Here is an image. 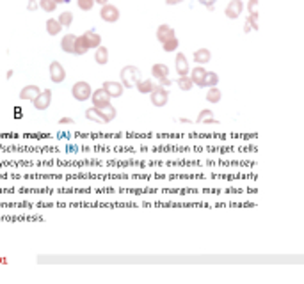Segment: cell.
Segmentation results:
<instances>
[{
  "label": "cell",
  "instance_id": "obj_1",
  "mask_svg": "<svg viewBox=\"0 0 304 284\" xmlns=\"http://www.w3.org/2000/svg\"><path fill=\"white\" fill-rule=\"evenodd\" d=\"M101 44V36L96 31H88L77 36V55H85L89 50H95Z\"/></svg>",
  "mask_w": 304,
  "mask_h": 284
},
{
  "label": "cell",
  "instance_id": "obj_2",
  "mask_svg": "<svg viewBox=\"0 0 304 284\" xmlns=\"http://www.w3.org/2000/svg\"><path fill=\"white\" fill-rule=\"evenodd\" d=\"M141 77V71H139L137 66H125L121 71H119V78H121V84L125 87H135V82Z\"/></svg>",
  "mask_w": 304,
  "mask_h": 284
},
{
  "label": "cell",
  "instance_id": "obj_3",
  "mask_svg": "<svg viewBox=\"0 0 304 284\" xmlns=\"http://www.w3.org/2000/svg\"><path fill=\"white\" fill-rule=\"evenodd\" d=\"M71 94H73V98L77 100V102H85V100L91 98L93 89H91V85H89L88 82L80 80V82H77L73 87H71Z\"/></svg>",
  "mask_w": 304,
  "mask_h": 284
},
{
  "label": "cell",
  "instance_id": "obj_4",
  "mask_svg": "<svg viewBox=\"0 0 304 284\" xmlns=\"http://www.w3.org/2000/svg\"><path fill=\"white\" fill-rule=\"evenodd\" d=\"M149 100H151V105L153 107H166L169 102V92L167 89L160 87V85L155 84L153 91L149 92Z\"/></svg>",
  "mask_w": 304,
  "mask_h": 284
},
{
  "label": "cell",
  "instance_id": "obj_5",
  "mask_svg": "<svg viewBox=\"0 0 304 284\" xmlns=\"http://www.w3.org/2000/svg\"><path fill=\"white\" fill-rule=\"evenodd\" d=\"M119 16H121V13H119V9L116 6H112V4H105V6H101L100 18L103 21H107V23H116V21L119 20Z\"/></svg>",
  "mask_w": 304,
  "mask_h": 284
},
{
  "label": "cell",
  "instance_id": "obj_6",
  "mask_svg": "<svg viewBox=\"0 0 304 284\" xmlns=\"http://www.w3.org/2000/svg\"><path fill=\"white\" fill-rule=\"evenodd\" d=\"M48 71H50V80L54 84H62L66 80V69L59 61H52L50 66H48Z\"/></svg>",
  "mask_w": 304,
  "mask_h": 284
},
{
  "label": "cell",
  "instance_id": "obj_7",
  "mask_svg": "<svg viewBox=\"0 0 304 284\" xmlns=\"http://www.w3.org/2000/svg\"><path fill=\"white\" fill-rule=\"evenodd\" d=\"M91 103H93V107H96V108H103V107H107V105H111V96H108V92L105 91L103 87H100V89H96V91H93V94H91Z\"/></svg>",
  "mask_w": 304,
  "mask_h": 284
},
{
  "label": "cell",
  "instance_id": "obj_8",
  "mask_svg": "<svg viewBox=\"0 0 304 284\" xmlns=\"http://www.w3.org/2000/svg\"><path fill=\"white\" fill-rule=\"evenodd\" d=\"M50 103H52V89H43V91H41V94L32 102V105H34L36 110L43 112V110H47V108L50 107Z\"/></svg>",
  "mask_w": 304,
  "mask_h": 284
},
{
  "label": "cell",
  "instance_id": "obj_9",
  "mask_svg": "<svg viewBox=\"0 0 304 284\" xmlns=\"http://www.w3.org/2000/svg\"><path fill=\"white\" fill-rule=\"evenodd\" d=\"M101 87L108 92L111 98H119V96H123V91H125V85H123L121 82H116V80H105Z\"/></svg>",
  "mask_w": 304,
  "mask_h": 284
},
{
  "label": "cell",
  "instance_id": "obj_10",
  "mask_svg": "<svg viewBox=\"0 0 304 284\" xmlns=\"http://www.w3.org/2000/svg\"><path fill=\"white\" fill-rule=\"evenodd\" d=\"M244 2L242 0H230L226 6V16L230 18V20H236V18H240V14L244 13Z\"/></svg>",
  "mask_w": 304,
  "mask_h": 284
},
{
  "label": "cell",
  "instance_id": "obj_11",
  "mask_svg": "<svg viewBox=\"0 0 304 284\" xmlns=\"http://www.w3.org/2000/svg\"><path fill=\"white\" fill-rule=\"evenodd\" d=\"M39 94H41V89L37 87V85L31 84V85H25V87L20 91V100L21 102H31L32 103Z\"/></svg>",
  "mask_w": 304,
  "mask_h": 284
},
{
  "label": "cell",
  "instance_id": "obj_12",
  "mask_svg": "<svg viewBox=\"0 0 304 284\" xmlns=\"http://www.w3.org/2000/svg\"><path fill=\"white\" fill-rule=\"evenodd\" d=\"M61 48L62 52L70 55H77V36L75 34H66L61 39Z\"/></svg>",
  "mask_w": 304,
  "mask_h": 284
},
{
  "label": "cell",
  "instance_id": "obj_13",
  "mask_svg": "<svg viewBox=\"0 0 304 284\" xmlns=\"http://www.w3.org/2000/svg\"><path fill=\"white\" fill-rule=\"evenodd\" d=\"M171 37H176V32L171 25L162 23L159 29H157V39H159V43H166V41H169Z\"/></svg>",
  "mask_w": 304,
  "mask_h": 284
},
{
  "label": "cell",
  "instance_id": "obj_14",
  "mask_svg": "<svg viewBox=\"0 0 304 284\" xmlns=\"http://www.w3.org/2000/svg\"><path fill=\"white\" fill-rule=\"evenodd\" d=\"M175 68L176 71H178V77H182V75H189V61H187V57H185V54H176V59H175Z\"/></svg>",
  "mask_w": 304,
  "mask_h": 284
},
{
  "label": "cell",
  "instance_id": "obj_15",
  "mask_svg": "<svg viewBox=\"0 0 304 284\" xmlns=\"http://www.w3.org/2000/svg\"><path fill=\"white\" fill-rule=\"evenodd\" d=\"M205 75H206V69L203 68V66H200V64H198L194 69L189 71V77L192 78L194 85H200V87H203V82H205Z\"/></svg>",
  "mask_w": 304,
  "mask_h": 284
},
{
  "label": "cell",
  "instance_id": "obj_16",
  "mask_svg": "<svg viewBox=\"0 0 304 284\" xmlns=\"http://www.w3.org/2000/svg\"><path fill=\"white\" fill-rule=\"evenodd\" d=\"M192 59L196 61V64H206V62H210V59H212V52L208 50V48H200V50H196L192 54Z\"/></svg>",
  "mask_w": 304,
  "mask_h": 284
},
{
  "label": "cell",
  "instance_id": "obj_17",
  "mask_svg": "<svg viewBox=\"0 0 304 284\" xmlns=\"http://www.w3.org/2000/svg\"><path fill=\"white\" fill-rule=\"evenodd\" d=\"M196 123H205V125H219V121L213 117V112L210 110V108H203V110L200 112V115H198Z\"/></svg>",
  "mask_w": 304,
  "mask_h": 284
},
{
  "label": "cell",
  "instance_id": "obj_18",
  "mask_svg": "<svg viewBox=\"0 0 304 284\" xmlns=\"http://www.w3.org/2000/svg\"><path fill=\"white\" fill-rule=\"evenodd\" d=\"M135 87H137V91L141 92V94H149V92L153 91V87H155V82H153L151 78H146V80L139 78V80L135 82Z\"/></svg>",
  "mask_w": 304,
  "mask_h": 284
},
{
  "label": "cell",
  "instance_id": "obj_19",
  "mask_svg": "<svg viewBox=\"0 0 304 284\" xmlns=\"http://www.w3.org/2000/svg\"><path fill=\"white\" fill-rule=\"evenodd\" d=\"M95 62L100 66H105L108 62V50L103 46V44H100L98 48H95Z\"/></svg>",
  "mask_w": 304,
  "mask_h": 284
},
{
  "label": "cell",
  "instance_id": "obj_20",
  "mask_svg": "<svg viewBox=\"0 0 304 284\" xmlns=\"http://www.w3.org/2000/svg\"><path fill=\"white\" fill-rule=\"evenodd\" d=\"M85 119H89V121H95V123H101V125H105L103 121V114H101V108H96V107H91L85 110Z\"/></svg>",
  "mask_w": 304,
  "mask_h": 284
},
{
  "label": "cell",
  "instance_id": "obj_21",
  "mask_svg": "<svg viewBox=\"0 0 304 284\" xmlns=\"http://www.w3.org/2000/svg\"><path fill=\"white\" fill-rule=\"evenodd\" d=\"M151 77L157 78V80H160V78H164V77H169V68L166 64H162V62L153 64L151 66Z\"/></svg>",
  "mask_w": 304,
  "mask_h": 284
},
{
  "label": "cell",
  "instance_id": "obj_22",
  "mask_svg": "<svg viewBox=\"0 0 304 284\" xmlns=\"http://www.w3.org/2000/svg\"><path fill=\"white\" fill-rule=\"evenodd\" d=\"M251 31H258V11L254 13H249V16L246 18V27H244V32H251Z\"/></svg>",
  "mask_w": 304,
  "mask_h": 284
},
{
  "label": "cell",
  "instance_id": "obj_23",
  "mask_svg": "<svg viewBox=\"0 0 304 284\" xmlns=\"http://www.w3.org/2000/svg\"><path fill=\"white\" fill-rule=\"evenodd\" d=\"M61 31H62V25L59 23L57 18H48L47 20V32L48 34L57 36V34H61Z\"/></svg>",
  "mask_w": 304,
  "mask_h": 284
},
{
  "label": "cell",
  "instance_id": "obj_24",
  "mask_svg": "<svg viewBox=\"0 0 304 284\" xmlns=\"http://www.w3.org/2000/svg\"><path fill=\"white\" fill-rule=\"evenodd\" d=\"M221 98H223V92H221V89L217 87H208V91H206V102L208 103H219Z\"/></svg>",
  "mask_w": 304,
  "mask_h": 284
},
{
  "label": "cell",
  "instance_id": "obj_25",
  "mask_svg": "<svg viewBox=\"0 0 304 284\" xmlns=\"http://www.w3.org/2000/svg\"><path fill=\"white\" fill-rule=\"evenodd\" d=\"M217 84H219V75H217L215 71H206L203 87H215Z\"/></svg>",
  "mask_w": 304,
  "mask_h": 284
},
{
  "label": "cell",
  "instance_id": "obj_26",
  "mask_svg": "<svg viewBox=\"0 0 304 284\" xmlns=\"http://www.w3.org/2000/svg\"><path fill=\"white\" fill-rule=\"evenodd\" d=\"M176 84H178V87L182 89V91H190V89L194 87V82L189 75H182V77H178Z\"/></svg>",
  "mask_w": 304,
  "mask_h": 284
},
{
  "label": "cell",
  "instance_id": "obj_27",
  "mask_svg": "<svg viewBox=\"0 0 304 284\" xmlns=\"http://www.w3.org/2000/svg\"><path fill=\"white\" fill-rule=\"evenodd\" d=\"M101 114H103V121L105 123H111V121H114V119H116V115H118V110H116V107L111 103V105H107V107L101 108Z\"/></svg>",
  "mask_w": 304,
  "mask_h": 284
},
{
  "label": "cell",
  "instance_id": "obj_28",
  "mask_svg": "<svg viewBox=\"0 0 304 284\" xmlns=\"http://www.w3.org/2000/svg\"><path fill=\"white\" fill-rule=\"evenodd\" d=\"M59 23L62 25V29H68L71 27V23H73V13H70V11H64V13L59 14Z\"/></svg>",
  "mask_w": 304,
  "mask_h": 284
},
{
  "label": "cell",
  "instance_id": "obj_29",
  "mask_svg": "<svg viewBox=\"0 0 304 284\" xmlns=\"http://www.w3.org/2000/svg\"><path fill=\"white\" fill-rule=\"evenodd\" d=\"M178 46H180L178 37H171V39L166 41V43H162L164 52H167V54H171V52H176V50H178Z\"/></svg>",
  "mask_w": 304,
  "mask_h": 284
},
{
  "label": "cell",
  "instance_id": "obj_30",
  "mask_svg": "<svg viewBox=\"0 0 304 284\" xmlns=\"http://www.w3.org/2000/svg\"><path fill=\"white\" fill-rule=\"evenodd\" d=\"M37 6H39V9H43L45 13H54L57 4H55V0H39Z\"/></svg>",
  "mask_w": 304,
  "mask_h": 284
},
{
  "label": "cell",
  "instance_id": "obj_31",
  "mask_svg": "<svg viewBox=\"0 0 304 284\" xmlns=\"http://www.w3.org/2000/svg\"><path fill=\"white\" fill-rule=\"evenodd\" d=\"M78 4V9L80 11H91L93 7H95V0H77Z\"/></svg>",
  "mask_w": 304,
  "mask_h": 284
},
{
  "label": "cell",
  "instance_id": "obj_32",
  "mask_svg": "<svg viewBox=\"0 0 304 284\" xmlns=\"http://www.w3.org/2000/svg\"><path fill=\"white\" fill-rule=\"evenodd\" d=\"M159 82V85L160 87H164V89H167V87H171L172 85V80L169 77H164V78H160V80H157Z\"/></svg>",
  "mask_w": 304,
  "mask_h": 284
},
{
  "label": "cell",
  "instance_id": "obj_33",
  "mask_svg": "<svg viewBox=\"0 0 304 284\" xmlns=\"http://www.w3.org/2000/svg\"><path fill=\"white\" fill-rule=\"evenodd\" d=\"M198 2L203 4V6H205L208 11H213V7H215V2H217V0H198Z\"/></svg>",
  "mask_w": 304,
  "mask_h": 284
},
{
  "label": "cell",
  "instance_id": "obj_34",
  "mask_svg": "<svg viewBox=\"0 0 304 284\" xmlns=\"http://www.w3.org/2000/svg\"><path fill=\"white\" fill-rule=\"evenodd\" d=\"M59 125H61V126H73V125H75V119H71V117H62V119H59Z\"/></svg>",
  "mask_w": 304,
  "mask_h": 284
},
{
  "label": "cell",
  "instance_id": "obj_35",
  "mask_svg": "<svg viewBox=\"0 0 304 284\" xmlns=\"http://www.w3.org/2000/svg\"><path fill=\"white\" fill-rule=\"evenodd\" d=\"M247 9H249V13H254V11L258 9V0H249V4H247Z\"/></svg>",
  "mask_w": 304,
  "mask_h": 284
},
{
  "label": "cell",
  "instance_id": "obj_36",
  "mask_svg": "<svg viewBox=\"0 0 304 284\" xmlns=\"http://www.w3.org/2000/svg\"><path fill=\"white\" fill-rule=\"evenodd\" d=\"M183 0H166L167 6H178V4H182Z\"/></svg>",
  "mask_w": 304,
  "mask_h": 284
},
{
  "label": "cell",
  "instance_id": "obj_37",
  "mask_svg": "<svg viewBox=\"0 0 304 284\" xmlns=\"http://www.w3.org/2000/svg\"><path fill=\"white\" fill-rule=\"evenodd\" d=\"M37 7H39V6H37V4H36V0H32V2H29V9H31V11H36Z\"/></svg>",
  "mask_w": 304,
  "mask_h": 284
},
{
  "label": "cell",
  "instance_id": "obj_38",
  "mask_svg": "<svg viewBox=\"0 0 304 284\" xmlns=\"http://www.w3.org/2000/svg\"><path fill=\"white\" fill-rule=\"evenodd\" d=\"M14 115H16L18 119L21 117V108H20V107H16V108H14Z\"/></svg>",
  "mask_w": 304,
  "mask_h": 284
},
{
  "label": "cell",
  "instance_id": "obj_39",
  "mask_svg": "<svg viewBox=\"0 0 304 284\" xmlns=\"http://www.w3.org/2000/svg\"><path fill=\"white\" fill-rule=\"evenodd\" d=\"M96 4H100V6H105V4H108V0H95Z\"/></svg>",
  "mask_w": 304,
  "mask_h": 284
},
{
  "label": "cell",
  "instance_id": "obj_40",
  "mask_svg": "<svg viewBox=\"0 0 304 284\" xmlns=\"http://www.w3.org/2000/svg\"><path fill=\"white\" fill-rule=\"evenodd\" d=\"M71 2V0H55V4H68Z\"/></svg>",
  "mask_w": 304,
  "mask_h": 284
},
{
  "label": "cell",
  "instance_id": "obj_41",
  "mask_svg": "<svg viewBox=\"0 0 304 284\" xmlns=\"http://www.w3.org/2000/svg\"><path fill=\"white\" fill-rule=\"evenodd\" d=\"M0 263H7V259H0Z\"/></svg>",
  "mask_w": 304,
  "mask_h": 284
},
{
  "label": "cell",
  "instance_id": "obj_42",
  "mask_svg": "<svg viewBox=\"0 0 304 284\" xmlns=\"http://www.w3.org/2000/svg\"><path fill=\"white\" fill-rule=\"evenodd\" d=\"M29 2H32V0H29Z\"/></svg>",
  "mask_w": 304,
  "mask_h": 284
}]
</instances>
